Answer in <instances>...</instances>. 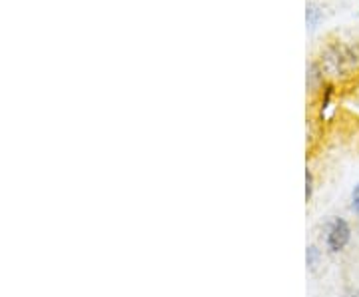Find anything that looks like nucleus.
Segmentation results:
<instances>
[{"mask_svg": "<svg viewBox=\"0 0 359 297\" xmlns=\"http://www.w3.org/2000/svg\"><path fill=\"white\" fill-rule=\"evenodd\" d=\"M351 226L346 218L341 216H335L332 220L327 221V228H325V237H323V246L330 254H341L349 244H351Z\"/></svg>", "mask_w": 359, "mask_h": 297, "instance_id": "nucleus-1", "label": "nucleus"}, {"mask_svg": "<svg viewBox=\"0 0 359 297\" xmlns=\"http://www.w3.org/2000/svg\"><path fill=\"white\" fill-rule=\"evenodd\" d=\"M321 18H323V13H321L320 6L316 2H308V6H306V22H308L309 30H316Z\"/></svg>", "mask_w": 359, "mask_h": 297, "instance_id": "nucleus-3", "label": "nucleus"}, {"mask_svg": "<svg viewBox=\"0 0 359 297\" xmlns=\"http://www.w3.org/2000/svg\"><path fill=\"white\" fill-rule=\"evenodd\" d=\"M341 297H359V289L358 287H353V285H347V287H344Z\"/></svg>", "mask_w": 359, "mask_h": 297, "instance_id": "nucleus-6", "label": "nucleus"}, {"mask_svg": "<svg viewBox=\"0 0 359 297\" xmlns=\"http://www.w3.org/2000/svg\"><path fill=\"white\" fill-rule=\"evenodd\" d=\"M321 261H323V251H321L316 244H309V246L306 247V265H308V272H318Z\"/></svg>", "mask_w": 359, "mask_h": 297, "instance_id": "nucleus-2", "label": "nucleus"}, {"mask_svg": "<svg viewBox=\"0 0 359 297\" xmlns=\"http://www.w3.org/2000/svg\"><path fill=\"white\" fill-rule=\"evenodd\" d=\"M313 188H316V181H313V172L306 168V202H309L313 198Z\"/></svg>", "mask_w": 359, "mask_h": 297, "instance_id": "nucleus-5", "label": "nucleus"}, {"mask_svg": "<svg viewBox=\"0 0 359 297\" xmlns=\"http://www.w3.org/2000/svg\"><path fill=\"white\" fill-rule=\"evenodd\" d=\"M349 209L359 218V181L351 188V194H349Z\"/></svg>", "mask_w": 359, "mask_h": 297, "instance_id": "nucleus-4", "label": "nucleus"}]
</instances>
